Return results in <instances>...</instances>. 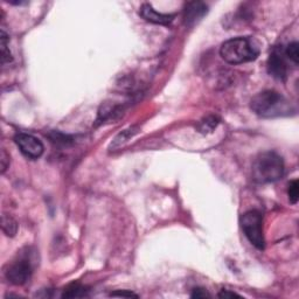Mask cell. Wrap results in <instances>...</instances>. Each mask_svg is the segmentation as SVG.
Wrapping results in <instances>:
<instances>
[{
	"mask_svg": "<svg viewBox=\"0 0 299 299\" xmlns=\"http://www.w3.org/2000/svg\"><path fill=\"white\" fill-rule=\"evenodd\" d=\"M250 108L262 118L285 117L294 114V108L290 101L275 90H264L250 101Z\"/></svg>",
	"mask_w": 299,
	"mask_h": 299,
	"instance_id": "obj_1",
	"label": "cell"
},
{
	"mask_svg": "<svg viewBox=\"0 0 299 299\" xmlns=\"http://www.w3.org/2000/svg\"><path fill=\"white\" fill-rule=\"evenodd\" d=\"M285 166L283 158L276 152H263L253 164V178L259 184H270L283 178Z\"/></svg>",
	"mask_w": 299,
	"mask_h": 299,
	"instance_id": "obj_2",
	"label": "cell"
},
{
	"mask_svg": "<svg viewBox=\"0 0 299 299\" xmlns=\"http://www.w3.org/2000/svg\"><path fill=\"white\" fill-rule=\"evenodd\" d=\"M220 55L229 65L255 61L260 55V49L249 37H234L224 41L220 48Z\"/></svg>",
	"mask_w": 299,
	"mask_h": 299,
	"instance_id": "obj_3",
	"label": "cell"
},
{
	"mask_svg": "<svg viewBox=\"0 0 299 299\" xmlns=\"http://www.w3.org/2000/svg\"><path fill=\"white\" fill-rule=\"evenodd\" d=\"M241 228L249 242L259 250H263L265 240L263 234V218L259 211H248L241 216Z\"/></svg>",
	"mask_w": 299,
	"mask_h": 299,
	"instance_id": "obj_4",
	"label": "cell"
},
{
	"mask_svg": "<svg viewBox=\"0 0 299 299\" xmlns=\"http://www.w3.org/2000/svg\"><path fill=\"white\" fill-rule=\"evenodd\" d=\"M32 275L33 263L27 253L21 254L16 261L9 265V269L5 272L6 279L17 286L25 285L26 283H28L32 278Z\"/></svg>",
	"mask_w": 299,
	"mask_h": 299,
	"instance_id": "obj_5",
	"label": "cell"
},
{
	"mask_svg": "<svg viewBox=\"0 0 299 299\" xmlns=\"http://www.w3.org/2000/svg\"><path fill=\"white\" fill-rule=\"evenodd\" d=\"M14 143L17 144L22 155L28 159H39L43 155L44 146L42 141L33 134L19 132L14 136Z\"/></svg>",
	"mask_w": 299,
	"mask_h": 299,
	"instance_id": "obj_6",
	"label": "cell"
},
{
	"mask_svg": "<svg viewBox=\"0 0 299 299\" xmlns=\"http://www.w3.org/2000/svg\"><path fill=\"white\" fill-rule=\"evenodd\" d=\"M268 72L272 77L285 81L287 77V66L282 47H275L268 59Z\"/></svg>",
	"mask_w": 299,
	"mask_h": 299,
	"instance_id": "obj_7",
	"label": "cell"
},
{
	"mask_svg": "<svg viewBox=\"0 0 299 299\" xmlns=\"http://www.w3.org/2000/svg\"><path fill=\"white\" fill-rule=\"evenodd\" d=\"M208 13V5L203 2L187 3L184 9V24L187 27H193Z\"/></svg>",
	"mask_w": 299,
	"mask_h": 299,
	"instance_id": "obj_8",
	"label": "cell"
},
{
	"mask_svg": "<svg viewBox=\"0 0 299 299\" xmlns=\"http://www.w3.org/2000/svg\"><path fill=\"white\" fill-rule=\"evenodd\" d=\"M140 16L146 21L151 22V24L163 26H168L174 19L173 14L160 13L158 11L153 9L150 4H144V5L140 7Z\"/></svg>",
	"mask_w": 299,
	"mask_h": 299,
	"instance_id": "obj_9",
	"label": "cell"
},
{
	"mask_svg": "<svg viewBox=\"0 0 299 299\" xmlns=\"http://www.w3.org/2000/svg\"><path fill=\"white\" fill-rule=\"evenodd\" d=\"M138 132H139V126L138 125L130 126V128L123 130L122 132H119L117 136L112 139L109 150L110 151H116V150L121 148L123 145H125L126 143H128L131 138H133Z\"/></svg>",
	"mask_w": 299,
	"mask_h": 299,
	"instance_id": "obj_10",
	"label": "cell"
},
{
	"mask_svg": "<svg viewBox=\"0 0 299 299\" xmlns=\"http://www.w3.org/2000/svg\"><path fill=\"white\" fill-rule=\"evenodd\" d=\"M88 287L82 285L80 283L70 284L63 290L62 298H83L88 297Z\"/></svg>",
	"mask_w": 299,
	"mask_h": 299,
	"instance_id": "obj_11",
	"label": "cell"
},
{
	"mask_svg": "<svg viewBox=\"0 0 299 299\" xmlns=\"http://www.w3.org/2000/svg\"><path fill=\"white\" fill-rule=\"evenodd\" d=\"M219 123H220V118L218 117V116L209 115V116H207V117L203 118L199 123H197L196 129L200 133L207 134V133L213 132V131L218 128Z\"/></svg>",
	"mask_w": 299,
	"mask_h": 299,
	"instance_id": "obj_12",
	"label": "cell"
},
{
	"mask_svg": "<svg viewBox=\"0 0 299 299\" xmlns=\"http://www.w3.org/2000/svg\"><path fill=\"white\" fill-rule=\"evenodd\" d=\"M48 138H49L52 143H54L56 145H61V146H68V145L74 143V138L72 136L59 132V131H52V132L48 134Z\"/></svg>",
	"mask_w": 299,
	"mask_h": 299,
	"instance_id": "obj_13",
	"label": "cell"
},
{
	"mask_svg": "<svg viewBox=\"0 0 299 299\" xmlns=\"http://www.w3.org/2000/svg\"><path fill=\"white\" fill-rule=\"evenodd\" d=\"M2 62L3 66H6L7 63H11L13 61V56L11 54L10 47H9V35L6 34V32L2 29Z\"/></svg>",
	"mask_w": 299,
	"mask_h": 299,
	"instance_id": "obj_14",
	"label": "cell"
},
{
	"mask_svg": "<svg viewBox=\"0 0 299 299\" xmlns=\"http://www.w3.org/2000/svg\"><path fill=\"white\" fill-rule=\"evenodd\" d=\"M2 227H3V231L5 233L7 236L13 237L16 236L17 231H18V223L16 220L11 216L4 215L3 216V222H2Z\"/></svg>",
	"mask_w": 299,
	"mask_h": 299,
	"instance_id": "obj_15",
	"label": "cell"
},
{
	"mask_svg": "<svg viewBox=\"0 0 299 299\" xmlns=\"http://www.w3.org/2000/svg\"><path fill=\"white\" fill-rule=\"evenodd\" d=\"M298 42H291L286 46L285 49H284V55L286 56L287 59L291 60L294 65H298L299 62V48H298Z\"/></svg>",
	"mask_w": 299,
	"mask_h": 299,
	"instance_id": "obj_16",
	"label": "cell"
},
{
	"mask_svg": "<svg viewBox=\"0 0 299 299\" xmlns=\"http://www.w3.org/2000/svg\"><path fill=\"white\" fill-rule=\"evenodd\" d=\"M287 195H289V200L291 204L296 205L299 197V184L298 180H292L289 184V188H287Z\"/></svg>",
	"mask_w": 299,
	"mask_h": 299,
	"instance_id": "obj_17",
	"label": "cell"
},
{
	"mask_svg": "<svg viewBox=\"0 0 299 299\" xmlns=\"http://www.w3.org/2000/svg\"><path fill=\"white\" fill-rule=\"evenodd\" d=\"M111 297H124V298H138V294L133 293L132 291H129V290H117L115 291V292H111L110 293Z\"/></svg>",
	"mask_w": 299,
	"mask_h": 299,
	"instance_id": "obj_18",
	"label": "cell"
},
{
	"mask_svg": "<svg viewBox=\"0 0 299 299\" xmlns=\"http://www.w3.org/2000/svg\"><path fill=\"white\" fill-rule=\"evenodd\" d=\"M192 298H209V293L205 289H201V287H196V289L193 290V293L190 294Z\"/></svg>",
	"mask_w": 299,
	"mask_h": 299,
	"instance_id": "obj_19",
	"label": "cell"
},
{
	"mask_svg": "<svg viewBox=\"0 0 299 299\" xmlns=\"http://www.w3.org/2000/svg\"><path fill=\"white\" fill-rule=\"evenodd\" d=\"M10 165V156L7 155L5 150L2 151V173H5L7 167Z\"/></svg>",
	"mask_w": 299,
	"mask_h": 299,
	"instance_id": "obj_20",
	"label": "cell"
},
{
	"mask_svg": "<svg viewBox=\"0 0 299 299\" xmlns=\"http://www.w3.org/2000/svg\"><path fill=\"white\" fill-rule=\"evenodd\" d=\"M219 297L220 298H234V297L241 298L240 294H237L235 292H231V291H229V290H222L221 292L219 293Z\"/></svg>",
	"mask_w": 299,
	"mask_h": 299,
	"instance_id": "obj_21",
	"label": "cell"
}]
</instances>
